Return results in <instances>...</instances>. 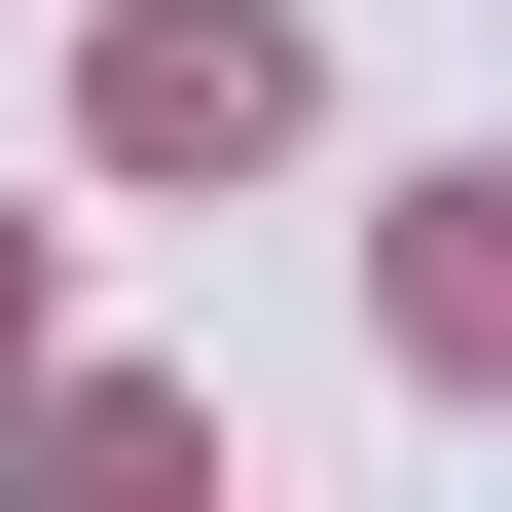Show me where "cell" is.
Masks as SVG:
<instances>
[{
    "label": "cell",
    "mask_w": 512,
    "mask_h": 512,
    "mask_svg": "<svg viewBox=\"0 0 512 512\" xmlns=\"http://www.w3.org/2000/svg\"><path fill=\"white\" fill-rule=\"evenodd\" d=\"M256 110H293L256 0H147V37H110V147H256Z\"/></svg>",
    "instance_id": "obj_1"
}]
</instances>
